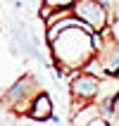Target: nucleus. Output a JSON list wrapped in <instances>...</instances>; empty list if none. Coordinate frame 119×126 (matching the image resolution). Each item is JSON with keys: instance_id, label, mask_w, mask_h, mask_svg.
I'll return each mask as SVG.
<instances>
[{"instance_id": "1", "label": "nucleus", "mask_w": 119, "mask_h": 126, "mask_svg": "<svg viewBox=\"0 0 119 126\" xmlns=\"http://www.w3.org/2000/svg\"><path fill=\"white\" fill-rule=\"evenodd\" d=\"M55 62L60 69H81L93 57H95V45H93V33L81 31V29H67L50 43Z\"/></svg>"}, {"instance_id": "9", "label": "nucleus", "mask_w": 119, "mask_h": 126, "mask_svg": "<svg viewBox=\"0 0 119 126\" xmlns=\"http://www.w3.org/2000/svg\"><path fill=\"white\" fill-rule=\"evenodd\" d=\"M98 2H100V0H98Z\"/></svg>"}, {"instance_id": "6", "label": "nucleus", "mask_w": 119, "mask_h": 126, "mask_svg": "<svg viewBox=\"0 0 119 126\" xmlns=\"http://www.w3.org/2000/svg\"><path fill=\"white\" fill-rule=\"evenodd\" d=\"M98 60L102 62V67H105V71L110 74V76H117L119 71V43H107L105 48L98 52Z\"/></svg>"}, {"instance_id": "7", "label": "nucleus", "mask_w": 119, "mask_h": 126, "mask_svg": "<svg viewBox=\"0 0 119 126\" xmlns=\"http://www.w3.org/2000/svg\"><path fill=\"white\" fill-rule=\"evenodd\" d=\"M43 5L57 12V10H71L76 5V0H43Z\"/></svg>"}, {"instance_id": "4", "label": "nucleus", "mask_w": 119, "mask_h": 126, "mask_svg": "<svg viewBox=\"0 0 119 126\" xmlns=\"http://www.w3.org/2000/svg\"><path fill=\"white\" fill-rule=\"evenodd\" d=\"M100 93V79L91 76V74H76L71 79V95L79 98L81 102H88V100H98Z\"/></svg>"}, {"instance_id": "2", "label": "nucleus", "mask_w": 119, "mask_h": 126, "mask_svg": "<svg viewBox=\"0 0 119 126\" xmlns=\"http://www.w3.org/2000/svg\"><path fill=\"white\" fill-rule=\"evenodd\" d=\"M38 98V81H36L31 74H24L21 79H17L10 88L5 91V95L0 98V102L5 107H10L12 112H31V105L34 100Z\"/></svg>"}, {"instance_id": "8", "label": "nucleus", "mask_w": 119, "mask_h": 126, "mask_svg": "<svg viewBox=\"0 0 119 126\" xmlns=\"http://www.w3.org/2000/svg\"><path fill=\"white\" fill-rule=\"evenodd\" d=\"M88 126H110V124H107V119H102V117H98V119H95V121H91Z\"/></svg>"}, {"instance_id": "3", "label": "nucleus", "mask_w": 119, "mask_h": 126, "mask_svg": "<svg viewBox=\"0 0 119 126\" xmlns=\"http://www.w3.org/2000/svg\"><path fill=\"white\" fill-rule=\"evenodd\" d=\"M71 12L76 14L81 21H86L93 31H107V24H110V14L98 0H76V5L71 7Z\"/></svg>"}, {"instance_id": "5", "label": "nucleus", "mask_w": 119, "mask_h": 126, "mask_svg": "<svg viewBox=\"0 0 119 126\" xmlns=\"http://www.w3.org/2000/svg\"><path fill=\"white\" fill-rule=\"evenodd\" d=\"M55 107H52V100H50L48 93H38V98L34 100V105H31V112L29 117L34 121H48V119H55V112H52Z\"/></svg>"}]
</instances>
